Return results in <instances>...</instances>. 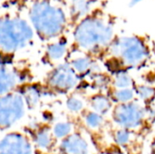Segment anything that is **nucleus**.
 <instances>
[{
  "instance_id": "1",
  "label": "nucleus",
  "mask_w": 155,
  "mask_h": 154,
  "mask_svg": "<svg viewBox=\"0 0 155 154\" xmlns=\"http://www.w3.org/2000/svg\"><path fill=\"white\" fill-rule=\"evenodd\" d=\"M115 37L113 20L97 12L79 21L74 32L77 47L90 55L105 54Z\"/></svg>"
},
{
  "instance_id": "2",
  "label": "nucleus",
  "mask_w": 155,
  "mask_h": 154,
  "mask_svg": "<svg viewBox=\"0 0 155 154\" xmlns=\"http://www.w3.org/2000/svg\"><path fill=\"white\" fill-rule=\"evenodd\" d=\"M105 54L110 56V61L116 64L112 71L114 74L143 66L151 56V50L144 38L138 35H124L116 36Z\"/></svg>"
},
{
  "instance_id": "3",
  "label": "nucleus",
  "mask_w": 155,
  "mask_h": 154,
  "mask_svg": "<svg viewBox=\"0 0 155 154\" xmlns=\"http://www.w3.org/2000/svg\"><path fill=\"white\" fill-rule=\"evenodd\" d=\"M30 20L42 38L53 39L65 28L67 18L64 9L50 0H39L30 9Z\"/></svg>"
},
{
  "instance_id": "4",
  "label": "nucleus",
  "mask_w": 155,
  "mask_h": 154,
  "mask_svg": "<svg viewBox=\"0 0 155 154\" xmlns=\"http://www.w3.org/2000/svg\"><path fill=\"white\" fill-rule=\"evenodd\" d=\"M34 31L29 24L19 17L0 19V49L12 54L25 48L33 40Z\"/></svg>"
},
{
  "instance_id": "5",
  "label": "nucleus",
  "mask_w": 155,
  "mask_h": 154,
  "mask_svg": "<svg viewBox=\"0 0 155 154\" xmlns=\"http://www.w3.org/2000/svg\"><path fill=\"white\" fill-rule=\"evenodd\" d=\"M110 114L113 123L118 128L133 132L141 129L148 119L145 106L138 100L114 105Z\"/></svg>"
},
{
  "instance_id": "6",
  "label": "nucleus",
  "mask_w": 155,
  "mask_h": 154,
  "mask_svg": "<svg viewBox=\"0 0 155 154\" xmlns=\"http://www.w3.org/2000/svg\"><path fill=\"white\" fill-rule=\"evenodd\" d=\"M26 103L21 91H15L0 97V129H9L25 115Z\"/></svg>"
},
{
  "instance_id": "7",
  "label": "nucleus",
  "mask_w": 155,
  "mask_h": 154,
  "mask_svg": "<svg viewBox=\"0 0 155 154\" xmlns=\"http://www.w3.org/2000/svg\"><path fill=\"white\" fill-rule=\"evenodd\" d=\"M81 77L74 71L69 63L55 65L48 74L46 84L50 89L61 93L74 92L79 85Z\"/></svg>"
},
{
  "instance_id": "8",
  "label": "nucleus",
  "mask_w": 155,
  "mask_h": 154,
  "mask_svg": "<svg viewBox=\"0 0 155 154\" xmlns=\"http://www.w3.org/2000/svg\"><path fill=\"white\" fill-rule=\"evenodd\" d=\"M0 154H35V148L25 134L7 132L0 136Z\"/></svg>"
},
{
  "instance_id": "9",
  "label": "nucleus",
  "mask_w": 155,
  "mask_h": 154,
  "mask_svg": "<svg viewBox=\"0 0 155 154\" xmlns=\"http://www.w3.org/2000/svg\"><path fill=\"white\" fill-rule=\"evenodd\" d=\"M23 80L22 74L14 66L0 62V97L16 91Z\"/></svg>"
},
{
  "instance_id": "10",
  "label": "nucleus",
  "mask_w": 155,
  "mask_h": 154,
  "mask_svg": "<svg viewBox=\"0 0 155 154\" xmlns=\"http://www.w3.org/2000/svg\"><path fill=\"white\" fill-rule=\"evenodd\" d=\"M90 144L85 136L80 132H74L60 141L58 154H89Z\"/></svg>"
},
{
  "instance_id": "11",
  "label": "nucleus",
  "mask_w": 155,
  "mask_h": 154,
  "mask_svg": "<svg viewBox=\"0 0 155 154\" xmlns=\"http://www.w3.org/2000/svg\"><path fill=\"white\" fill-rule=\"evenodd\" d=\"M68 63L80 77L101 72L99 64L93 58V56L84 52H82L81 54L74 56Z\"/></svg>"
},
{
  "instance_id": "12",
  "label": "nucleus",
  "mask_w": 155,
  "mask_h": 154,
  "mask_svg": "<svg viewBox=\"0 0 155 154\" xmlns=\"http://www.w3.org/2000/svg\"><path fill=\"white\" fill-rule=\"evenodd\" d=\"M32 142L36 150L41 151L42 152H49L55 143L51 127L44 125L36 129L34 133Z\"/></svg>"
},
{
  "instance_id": "13",
  "label": "nucleus",
  "mask_w": 155,
  "mask_h": 154,
  "mask_svg": "<svg viewBox=\"0 0 155 154\" xmlns=\"http://www.w3.org/2000/svg\"><path fill=\"white\" fill-rule=\"evenodd\" d=\"M87 104L89 105V110L104 117L108 113H111L114 105L105 93H97L92 95Z\"/></svg>"
},
{
  "instance_id": "14",
  "label": "nucleus",
  "mask_w": 155,
  "mask_h": 154,
  "mask_svg": "<svg viewBox=\"0 0 155 154\" xmlns=\"http://www.w3.org/2000/svg\"><path fill=\"white\" fill-rule=\"evenodd\" d=\"M96 0H73L71 5V15L74 20L82 19L94 13Z\"/></svg>"
},
{
  "instance_id": "15",
  "label": "nucleus",
  "mask_w": 155,
  "mask_h": 154,
  "mask_svg": "<svg viewBox=\"0 0 155 154\" xmlns=\"http://www.w3.org/2000/svg\"><path fill=\"white\" fill-rule=\"evenodd\" d=\"M45 54L51 62L61 64L68 54V44L66 40L62 39L49 44L46 47Z\"/></svg>"
},
{
  "instance_id": "16",
  "label": "nucleus",
  "mask_w": 155,
  "mask_h": 154,
  "mask_svg": "<svg viewBox=\"0 0 155 154\" xmlns=\"http://www.w3.org/2000/svg\"><path fill=\"white\" fill-rule=\"evenodd\" d=\"M105 93L108 95V97L111 99L114 105L120 103H126L136 100L134 88L117 89L110 87Z\"/></svg>"
},
{
  "instance_id": "17",
  "label": "nucleus",
  "mask_w": 155,
  "mask_h": 154,
  "mask_svg": "<svg viewBox=\"0 0 155 154\" xmlns=\"http://www.w3.org/2000/svg\"><path fill=\"white\" fill-rule=\"evenodd\" d=\"M83 122L85 127L91 131H99L105 124V117L91 110H85L83 113Z\"/></svg>"
},
{
  "instance_id": "18",
  "label": "nucleus",
  "mask_w": 155,
  "mask_h": 154,
  "mask_svg": "<svg viewBox=\"0 0 155 154\" xmlns=\"http://www.w3.org/2000/svg\"><path fill=\"white\" fill-rule=\"evenodd\" d=\"M51 130L55 141H62L75 132L74 124L73 123V122L68 120L59 121L55 123L53 127H51Z\"/></svg>"
},
{
  "instance_id": "19",
  "label": "nucleus",
  "mask_w": 155,
  "mask_h": 154,
  "mask_svg": "<svg viewBox=\"0 0 155 154\" xmlns=\"http://www.w3.org/2000/svg\"><path fill=\"white\" fill-rule=\"evenodd\" d=\"M134 92L136 100L144 106L149 105L155 101V87L148 84H135Z\"/></svg>"
},
{
  "instance_id": "20",
  "label": "nucleus",
  "mask_w": 155,
  "mask_h": 154,
  "mask_svg": "<svg viewBox=\"0 0 155 154\" xmlns=\"http://www.w3.org/2000/svg\"><path fill=\"white\" fill-rule=\"evenodd\" d=\"M135 82L132 75L127 71L118 72L113 74L112 76V84L111 87L117 89L124 88H134Z\"/></svg>"
},
{
  "instance_id": "21",
  "label": "nucleus",
  "mask_w": 155,
  "mask_h": 154,
  "mask_svg": "<svg viewBox=\"0 0 155 154\" xmlns=\"http://www.w3.org/2000/svg\"><path fill=\"white\" fill-rule=\"evenodd\" d=\"M86 103L80 95L72 93L65 101V107L67 111L72 114H82L86 109Z\"/></svg>"
},
{
  "instance_id": "22",
  "label": "nucleus",
  "mask_w": 155,
  "mask_h": 154,
  "mask_svg": "<svg viewBox=\"0 0 155 154\" xmlns=\"http://www.w3.org/2000/svg\"><path fill=\"white\" fill-rule=\"evenodd\" d=\"M21 93H22L25 102L26 103L27 109L35 108L39 104L40 99H41V93L36 87L27 86L25 89H23V91H21Z\"/></svg>"
},
{
  "instance_id": "23",
  "label": "nucleus",
  "mask_w": 155,
  "mask_h": 154,
  "mask_svg": "<svg viewBox=\"0 0 155 154\" xmlns=\"http://www.w3.org/2000/svg\"><path fill=\"white\" fill-rule=\"evenodd\" d=\"M134 133L133 131H129L123 128H117L113 133V139L115 143L120 147H127L129 146L133 140L134 139Z\"/></svg>"
},
{
  "instance_id": "24",
  "label": "nucleus",
  "mask_w": 155,
  "mask_h": 154,
  "mask_svg": "<svg viewBox=\"0 0 155 154\" xmlns=\"http://www.w3.org/2000/svg\"><path fill=\"white\" fill-rule=\"evenodd\" d=\"M151 154H155V139L151 144Z\"/></svg>"
},
{
  "instance_id": "25",
  "label": "nucleus",
  "mask_w": 155,
  "mask_h": 154,
  "mask_svg": "<svg viewBox=\"0 0 155 154\" xmlns=\"http://www.w3.org/2000/svg\"><path fill=\"white\" fill-rule=\"evenodd\" d=\"M143 0H131V5H136L137 4H139V3H141V2H143Z\"/></svg>"
},
{
  "instance_id": "26",
  "label": "nucleus",
  "mask_w": 155,
  "mask_h": 154,
  "mask_svg": "<svg viewBox=\"0 0 155 154\" xmlns=\"http://www.w3.org/2000/svg\"><path fill=\"white\" fill-rule=\"evenodd\" d=\"M151 125L154 128V130H155V117L151 120Z\"/></svg>"
},
{
  "instance_id": "27",
  "label": "nucleus",
  "mask_w": 155,
  "mask_h": 154,
  "mask_svg": "<svg viewBox=\"0 0 155 154\" xmlns=\"http://www.w3.org/2000/svg\"><path fill=\"white\" fill-rule=\"evenodd\" d=\"M0 2H1V0H0Z\"/></svg>"
}]
</instances>
